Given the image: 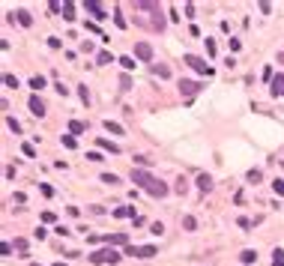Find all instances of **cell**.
<instances>
[{"mask_svg":"<svg viewBox=\"0 0 284 266\" xmlns=\"http://www.w3.org/2000/svg\"><path fill=\"white\" fill-rule=\"evenodd\" d=\"M132 182H135V188H141V192H147V195H153V198H165L170 188L162 182V179H156L150 171H144V168H132Z\"/></svg>","mask_w":284,"mask_h":266,"instance_id":"cell-1","label":"cell"},{"mask_svg":"<svg viewBox=\"0 0 284 266\" xmlns=\"http://www.w3.org/2000/svg\"><path fill=\"white\" fill-rule=\"evenodd\" d=\"M120 251H114V245H108V248H99V251H93L90 254V263H96V266H102V263H120Z\"/></svg>","mask_w":284,"mask_h":266,"instance_id":"cell-2","label":"cell"},{"mask_svg":"<svg viewBox=\"0 0 284 266\" xmlns=\"http://www.w3.org/2000/svg\"><path fill=\"white\" fill-rule=\"evenodd\" d=\"M126 254H132V257H141V260H150L153 254H156V245H126Z\"/></svg>","mask_w":284,"mask_h":266,"instance_id":"cell-3","label":"cell"},{"mask_svg":"<svg viewBox=\"0 0 284 266\" xmlns=\"http://www.w3.org/2000/svg\"><path fill=\"white\" fill-rule=\"evenodd\" d=\"M84 9L96 18V21H105V18H108V9H105L102 3H96V0H87V3H84Z\"/></svg>","mask_w":284,"mask_h":266,"instance_id":"cell-4","label":"cell"},{"mask_svg":"<svg viewBox=\"0 0 284 266\" xmlns=\"http://www.w3.org/2000/svg\"><path fill=\"white\" fill-rule=\"evenodd\" d=\"M186 63H189L198 75H212V69L206 66V60H200V57H195V54H186Z\"/></svg>","mask_w":284,"mask_h":266,"instance_id":"cell-5","label":"cell"},{"mask_svg":"<svg viewBox=\"0 0 284 266\" xmlns=\"http://www.w3.org/2000/svg\"><path fill=\"white\" fill-rule=\"evenodd\" d=\"M135 57L144 60V63H150V60H153V45H150V42H138V45H135Z\"/></svg>","mask_w":284,"mask_h":266,"instance_id":"cell-6","label":"cell"},{"mask_svg":"<svg viewBox=\"0 0 284 266\" xmlns=\"http://www.w3.org/2000/svg\"><path fill=\"white\" fill-rule=\"evenodd\" d=\"M180 93H183L186 99H192V96L200 93V84H198V81H180Z\"/></svg>","mask_w":284,"mask_h":266,"instance_id":"cell-7","label":"cell"},{"mask_svg":"<svg viewBox=\"0 0 284 266\" xmlns=\"http://www.w3.org/2000/svg\"><path fill=\"white\" fill-rule=\"evenodd\" d=\"M30 114L33 117H45V102L39 96H30Z\"/></svg>","mask_w":284,"mask_h":266,"instance_id":"cell-8","label":"cell"},{"mask_svg":"<svg viewBox=\"0 0 284 266\" xmlns=\"http://www.w3.org/2000/svg\"><path fill=\"white\" fill-rule=\"evenodd\" d=\"M96 144H99V149H108V153H114V156H117V153H120V147H117V144H114V141H108V138H99V141H96Z\"/></svg>","mask_w":284,"mask_h":266,"instance_id":"cell-9","label":"cell"},{"mask_svg":"<svg viewBox=\"0 0 284 266\" xmlns=\"http://www.w3.org/2000/svg\"><path fill=\"white\" fill-rule=\"evenodd\" d=\"M105 242L108 245H129V236L126 234H111V236H105Z\"/></svg>","mask_w":284,"mask_h":266,"instance_id":"cell-10","label":"cell"},{"mask_svg":"<svg viewBox=\"0 0 284 266\" xmlns=\"http://www.w3.org/2000/svg\"><path fill=\"white\" fill-rule=\"evenodd\" d=\"M114 218H138V215H135V207H117Z\"/></svg>","mask_w":284,"mask_h":266,"instance_id":"cell-11","label":"cell"},{"mask_svg":"<svg viewBox=\"0 0 284 266\" xmlns=\"http://www.w3.org/2000/svg\"><path fill=\"white\" fill-rule=\"evenodd\" d=\"M272 96H284V75H275L272 78Z\"/></svg>","mask_w":284,"mask_h":266,"instance_id":"cell-12","label":"cell"},{"mask_svg":"<svg viewBox=\"0 0 284 266\" xmlns=\"http://www.w3.org/2000/svg\"><path fill=\"white\" fill-rule=\"evenodd\" d=\"M198 188H200V192H209V188H212V177H209V174H200V177H198Z\"/></svg>","mask_w":284,"mask_h":266,"instance_id":"cell-13","label":"cell"},{"mask_svg":"<svg viewBox=\"0 0 284 266\" xmlns=\"http://www.w3.org/2000/svg\"><path fill=\"white\" fill-rule=\"evenodd\" d=\"M239 260H242V263H245V266H252V263H255V260H257V251H252V248H245V251H242V254H239Z\"/></svg>","mask_w":284,"mask_h":266,"instance_id":"cell-14","label":"cell"},{"mask_svg":"<svg viewBox=\"0 0 284 266\" xmlns=\"http://www.w3.org/2000/svg\"><path fill=\"white\" fill-rule=\"evenodd\" d=\"M15 15H18V24H21V27H30V24H33V15H30L27 9H18Z\"/></svg>","mask_w":284,"mask_h":266,"instance_id":"cell-15","label":"cell"},{"mask_svg":"<svg viewBox=\"0 0 284 266\" xmlns=\"http://www.w3.org/2000/svg\"><path fill=\"white\" fill-rule=\"evenodd\" d=\"M63 18L66 21H75V6L72 3H63Z\"/></svg>","mask_w":284,"mask_h":266,"instance_id":"cell-16","label":"cell"},{"mask_svg":"<svg viewBox=\"0 0 284 266\" xmlns=\"http://www.w3.org/2000/svg\"><path fill=\"white\" fill-rule=\"evenodd\" d=\"M153 75H159V78H170V69H168V66H159V63H156V66H153Z\"/></svg>","mask_w":284,"mask_h":266,"instance_id":"cell-17","label":"cell"},{"mask_svg":"<svg viewBox=\"0 0 284 266\" xmlns=\"http://www.w3.org/2000/svg\"><path fill=\"white\" fill-rule=\"evenodd\" d=\"M105 129H108L111 135H123V126H120V123H111V120H105Z\"/></svg>","mask_w":284,"mask_h":266,"instance_id":"cell-18","label":"cell"},{"mask_svg":"<svg viewBox=\"0 0 284 266\" xmlns=\"http://www.w3.org/2000/svg\"><path fill=\"white\" fill-rule=\"evenodd\" d=\"M30 87H33V90H42V87H45V78H42V75H33V78H30Z\"/></svg>","mask_w":284,"mask_h":266,"instance_id":"cell-19","label":"cell"},{"mask_svg":"<svg viewBox=\"0 0 284 266\" xmlns=\"http://www.w3.org/2000/svg\"><path fill=\"white\" fill-rule=\"evenodd\" d=\"M69 132H72V135H81V132H84V123H81V120H72V123H69Z\"/></svg>","mask_w":284,"mask_h":266,"instance_id":"cell-20","label":"cell"},{"mask_svg":"<svg viewBox=\"0 0 284 266\" xmlns=\"http://www.w3.org/2000/svg\"><path fill=\"white\" fill-rule=\"evenodd\" d=\"M117 63H120V66H123L126 72H132V69H135V60H132V57H120Z\"/></svg>","mask_w":284,"mask_h":266,"instance_id":"cell-21","label":"cell"},{"mask_svg":"<svg viewBox=\"0 0 284 266\" xmlns=\"http://www.w3.org/2000/svg\"><path fill=\"white\" fill-rule=\"evenodd\" d=\"M272 254H275V257H272V266H284V251H281V248H275Z\"/></svg>","mask_w":284,"mask_h":266,"instance_id":"cell-22","label":"cell"},{"mask_svg":"<svg viewBox=\"0 0 284 266\" xmlns=\"http://www.w3.org/2000/svg\"><path fill=\"white\" fill-rule=\"evenodd\" d=\"M272 188H275V195H278V198H284V179H275Z\"/></svg>","mask_w":284,"mask_h":266,"instance_id":"cell-23","label":"cell"},{"mask_svg":"<svg viewBox=\"0 0 284 266\" xmlns=\"http://www.w3.org/2000/svg\"><path fill=\"white\" fill-rule=\"evenodd\" d=\"M21 153H24L27 159H33V156H36V149H33V144H24V147H21Z\"/></svg>","mask_w":284,"mask_h":266,"instance_id":"cell-24","label":"cell"},{"mask_svg":"<svg viewBox=\"0 0 284 266\" xmlns=\"http://www.w3.org/2000/svg\"><path fill=\"white\" fill-rule=\"evenodd\" d=\"M63 147H66V149H75V138H72V135H63Z\"/></svg>","mask_w":284,"mask_h":266,"instance_id":"cell-25","label":"cell"},{"mask_svg":"<svg viewBox=\"0 0 284 266\" xmlns=\"http://www.w3.org/2000/svg\"><path fill=\"white\" fill-rule=\"evenodd\" d=\"M3 84L6 87H18V78H15V75H3Z\"/></svg>","mask_w":284,"mask_h":266,"instance_id":"cell-26","label":"cell"},{"mask_svg":"<svg viewBox=\"0 0 284 266\" xmlns=\"http://www.w3.org/2000/svg\"><path fill=\"white\" fill-rule=\"evenodd\" d=\"M102 182H108V185H117V182H120V179H117V177H114V174H102Z\"/></svg>","mask_w":284,"mask_h":266,"instance_id":"cell-27","label":"cell"},{"mask_svg":"<svg viewBox=\"0 0 284 266\" xmlns=\"http://www.w3.org/2000/svg\"><path fill=\"white\" fill-rule=\"evenodd\" d=\"M183 224H186V231H195V227H198V221H195L192 215H186V218H183Z\"/></svg>","mask_w":284,"mask_h":266,"instance_id":"cell-28","label":"cell"},{"mask_svg":"<svg viewBox=\"0 0 284 266\" xmlns=\"http://www.w3.org/2000/svg\"><path fill=\"white\" fill-rule=\"evenodd\" d=\"M120 90H132V78H129V75H123V78H120Z\"/></svg>","mask_w":284,"mask_h":266,"instance_id":"cell-29","label":"cell"},{"mask_svg":"<svg viewBox=\"0 0 284 266\" xmlns=\"http://www.w3.org/2000/svg\"><path fill=\"white\" fill-rule=\"evenodd\" d=\"M6 123H9V129H12V132H15V135H18V132H21V123H18V120H15V117H9V120H6Z\"/></svg>","mask_w":284,"mask_h":266,"instance_id":"cell-30","label":"cell"},{"mask_svg":"<svg viewBox=\"0 0 284 266\" xmlns=\"http://www.w3.org/2000/svg\"><path fill=\"white\" fill-rule=\"evenodd\" d=\"M15 248L21 251V257H27V254H24V251H27V239H15Z\"/></svg>","mask_w":284,"mask_h":266,"instance_id":"cell-31","label":"cell"},{"mask_svg":"<svg viewBox=\"0 0 284 266\" xmlns=\"http://www.w3.org/2000/svg\"><path fill=\"white\" fill-rule=\"evenodd\" d=\"M203 42H206V54L216 57V42H212V39H203Z\"/></svg>","mask_w":284,"mask_h":266,"instance_id":"cell-32","label":"cell"},{"mask_svg":"<svg viewBox=\"0 0 284 266\" xmlns=\"http://www.w3.org/2000/svg\"><path fill=\"white\" fill-rule=\"evenodd\" d=\"M150 234H156V236H162V234H165V227H162V221H156V224L150 227Z\"/></svg>","mask_w":284,"mask_h":266,"instance_id":"cell-33","label":"cell"},{"mask_svg":"<svg viewBox=\"0 0 284 266\" xmlns=\"http://www.w3.org/2000/svg\"><path fill=\"white\" fill-rule=\"evenodd\" d=\"M260 177H263L260 171H248V182H260Z\"/></svg>","mask_w":284,"mask_h":266,"instance_id":"cell-34","label":"cell"},{"mask_svg":"<svg viewBox=\"0 0 284 266\" xmlns=\"http://www.w3.org/2000/svg\"><path fill=\"white\" fill-rule=\"evenodd\" d=\"M96 60H99V63H111V54H108V51H99Z\"/></svg>","mask_w":284,"mask_h":266,"instance_id":"cell-35","label":"cell"},{"mask_svg":"<svg viewBox=\"0 0 284 266\" xmlns=\"http://www.w3.org/2000/svg\"><path fill=\"white\" fill-rule=\"evenodd\" d=\"M272 78H275V75H272V66H266V69H263V81H272Z\"/></svg>","mask_w":284,"mask_h":266,"instance_id":"cell-36","label":"cell"},{"mask_svg":"<svg viewBox=\"0 0 284 266\" xmlns=\"http://www.w3.org/2000/svg\"><path fill=\"white\" fill-rule=\"evenodd\" d=\"M48 9H51V12H63V6L57 3V0H51V3H48Z\"/></svg>","mask_w":284,"mask_h":266,"instance_id":"cell-37","label":"cell"},{"mask_svg":"<svg viewBox=\"0 0 284 266\" xmlns=\"http://www.w3.org/2000/svg\"><path fill=\"white\" fill-rule=\"evenodd\" d=\"M54 266H69V263H54Z\"/></svg>","mask_w":284,"mask_h":266,"instance_id":"cell-38","label":"cell"},{"mask_svg":"<svg viewBox=\"0 0 284 266\" xmlns=\"http://www.w3.org/2000/svg\"><path fill=\"white\" fill-rule=\"evenodd\" d=\"M33 266H39V263H33Z\"/></svg>","mask_w":284,"mask_h":266,"instance_id":"cell-39","label":"cell"}]
</instances>
